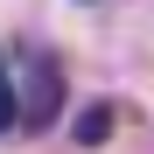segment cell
Masks as SVG:
<instances>
[{
    "instance_id": "cell-1",
    "label": "cell",
    "mask_w": 154,
    "mask_h": 154,
    "mask_svg": "<svg viewBox=\"0 0 154 154\" xmlns=\"http://www.w3.org/2000/svg\"><path fill=\"white\" fill-rule=\"evenodd\" d=\"M7 70H14V105H21V133H42L56 126L63 112V63L35 42H14L7 49Z\"/></svg>"
},
{
    "instance_id": "cell-2",
    "label": "cell",
    "mask_w": 154,
    "mask_h": 154,
    "mask_svg": "<svg viewBox=\"0 0 154 154\" xmlns=\"http://www.w3.org/2000/svg\"><path fill=\"white\" fill-rule=\"evenodd\" d=\"M21 126V105H14V70H7V56H0V133H14Z\"/></svg>"
},
{
    "instance_id": "cell-3",
    "label": "cell",
    "mask_w": 154,
    "mask_h": 154,
    "mask_svg": "<svg viewBox=\"0 0 154 154\" xmlns=\"http://www.w3.org/2000/svg\"><path fill=\"white\" fill-rule=\"evenodd\" d=\"M105 133H112V105H91L84 119H77V140H84V147H98Z\"/></svg>"
}]
</instances>
